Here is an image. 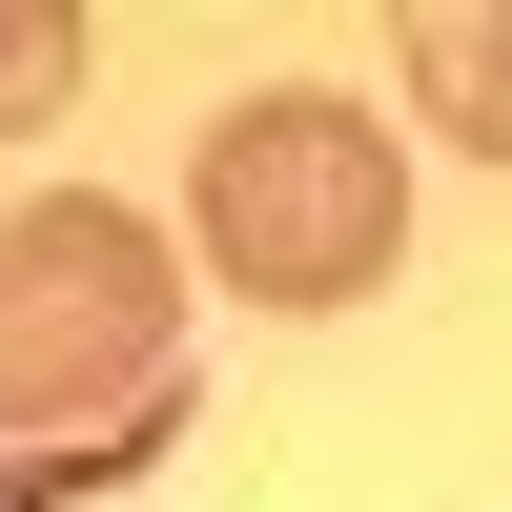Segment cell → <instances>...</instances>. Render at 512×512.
<instances>
[{
    "label": "cell",
    "mask_w": 512,
    "mask_h": 512,
    "mask_svg": "<svg viewBox=\"0 0 512 512\" xmlns=\"http://www.w3.org/2000/svg\"><path fill=\"white\" fill-rule=\"evenodd\" d=\"M185 246L246 308H369L390 246H410V164H390V123L328 103V82H246L185 144Z\"/></svg>",
    "instance_id": "cell-1"
},
{
    "label": "cell",
    "mask_w": 512,
    "mask_h": 512,
    "mask_svg": "<svg viewBox=\"0 0 512 512\" xmlns=\"http://www.w3.org/2000/svg\"><path fill=\"white\" fill-rule=\"evenodd\" d=\"M185 369V287H164L144 205H21L0 226V431H82V410Z\"/></svg>",
    "instance_id": "cell-2"
},
{
    "label": "cell",
    "mask_w": 512,
    "mask_h": 512,
    "mask_svg": "<svg viewBox=\"0 0 512 512\" xmlns=\"http://www.w3.org/2000/svg\"><path fill=\"white\" fill-rule=\"evenodd\" d=\"M390 82H410V123H451L472 164H512V0H410Z\"/></svg>",
    "instance_id": "cell-3"
},
{
    "label": "cell",
    "mask_w": 512,
    "mask_h": 512,
    "mask_svg": "<svg viewBox=\"0 0 512 512\" xmlns=\"http://www.w3.org/2000/svg\"><path fill=\"white\" fill-rule=\"evenodd\" d=\"M82 103V0H0V123H62Z\"/></svg>",
    "instance_id": "cell-4"
}]
</instances>
